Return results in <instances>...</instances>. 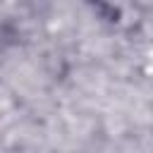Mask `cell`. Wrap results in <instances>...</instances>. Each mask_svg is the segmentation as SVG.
<instances>
[]
</instances>
